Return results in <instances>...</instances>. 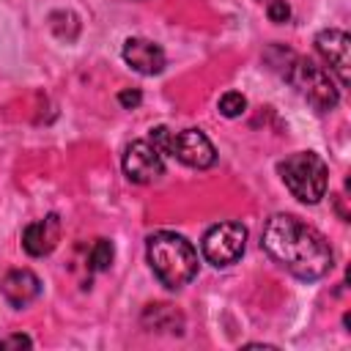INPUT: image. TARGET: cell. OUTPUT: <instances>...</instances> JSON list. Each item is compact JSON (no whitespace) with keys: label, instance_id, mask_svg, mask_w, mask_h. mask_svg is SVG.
Returning <instances> with one entry per match:
<instances>
[{"label":"cell","instance_id":"6da1fadb","mask_svg":"<svg viewBox=\"0 0 351 351\" xmlns=\"http://www.w3.org/2000/svg\"><path fill=\"white\" fill-rule=\"evenodd\" d=\"M261 247L266 255L299 280H321L335 266V252L329 241L302 219L291 214H274L266 219L261 233Z\"/></svg>","mask_w":351,"mask_h":351},{"label":"cell","instance_id":"7a4b0ae2","mask_svg":"<svg viewBox=\"0 0 351 351\" xmlns=\"http://www.w3.org/2000/svg\"><path fill=\"white\" fill-rule=\"evenodd\" d=\"M145 252L156 280L170 291L184 288L197 274V250L181 233H170V230L154 233L145 244Z\"/></svg>","mask_w":351,"mask_h":351},{"label":"cell","instance_id":"3957f363","mask_svg":"<svg viewBox=\"0 0 351 351\" xmlns=\"http://www.w3.org/2000/svg\"><path fill=\"white\" fill-rule=\"evenodd\" d=\"M277 173L282 178V184L288 186V192L302 203L313 206L326 195L329 170H326V162L313 151H296V154L285 156L277 165Z\"/></svg>","mask_w":351,"mask_h":351},{"label":"cell","instance_id":"277c9868","mask_svg":"<svg viewBox=\"0 0 351 351\" xmlns=\"http://www.w3.org/2000/svg\"><path fill=\"white\" fill-rule=\"evenodd\" d=\"M282 77L321 112L335 110L340 101V88L335 85L332 74L304 55H288L282 66Z\"/></svg>","mask_w":351,"mask_h":351},{"label":"cell","instance_id":"5b68a950","mask_svg":"<svg viewBox=\"0 0 351 351\" xmlns=\"http://www.w3.org/2000/svg\"><path fill=\"white\" fill-rule=\"evenodd\" d=\"M247 228L241 222H217L203 236V258L214 266H230L244 255Z\"/></svg>","mask_w":351,"mask_h":351},{"label":"cell","instance_id":"8992f818","mask_svg":"<svg viewBox=\"0 0 351 351\" xmlns=\"http://www.w3.org/2000/svg\"><path fill=\"white\" fill-rule=\"evenodd\" d=\"M121 167H123L126 178L134 181V184H151V181H156V178L165 173L162 154H159L148 140H134V143H129L126 151H123Z\"/></svg>","mask_w":351,"mask_h":351},{"label":"cell","instance_id":"52a82bcc","mask_svg":"<svg viewBox=\"0 0 351 351\" xmlns=\"http://www.w3.org/2000/svg\"><path fill=\"white\" fill-rule=\"evenodd\" d=\"M178 162L189 165V167H197V170H206L217 162V151L211 145V140L200 132V129H184V132H173V140H170V151Z\"/></svg>","mask_w":351,"mask_h":351},{"label":"cell","instance_id":"ba28073f","mask_svg":"<svg viewBox=\"0 0 351 351\" xmlns=\"http://www.w3.org/2000/svg\"><path fill=\"white\" fill-rule=\"evenodd\" d=\"M315 49L329 63V69L335 71L340 88H346L348 80H351V74H348V66H351V38H348V33L337 30V27L321 30L315 36Z\"/></svg>","mask_w":351,"mask_h":351},{"label":"cell","instance_id":"9c48e42d","mask_svg":"<svg viewBox=\"0 0 351 351\" xmlns=\"http://www.w3.org/2000/svg\"><path fill=\"white\" fill-rule=\"evenodd\" d=\"M58 241H60V219H58V214H47L44 219H36L22 230V247L33 258L49 255L58 247Z\"/></svg>","mask_w":351,"mask_h":351},{"label":"cell","instance_id":"30bf717a","mask_svg":"<svg viewBox=\"0 0 351 351\" xmlns=\"http://www.w3.org/2000/svg\"><path fill=\"white\" fill-rule=\"evenodd\" d=\"M123 60L145 77H154L165 69V52L159 44L148 41V38H126L123 44Z\"/></svg>","mask_w":351,"mask_h":351},{"label":"cell","instance_id":"8fae6325","mask_svg":"<svg viewBox=\"0 0 351 351\" xmlns=\"http://www.w3.org/2000/svg\"><path fill=\"white\" fill-rule=\"evenodd\" d=\"M0 291L5 296V302L11 307H27L33 299H38L41 293V280L30 271V269H11L3 280H0Z\"/></svg>","mask_w":351,"mask_h":351},{"label":"cell","instance_id":"7c38bea8","mask_svg":"<svg viewBox=\"0 0 351 351\" xmlns=\"http://www.w3.org/2000/svg\"><path fill=\"white\" fill-rule=\"evenodd\" d=\"M143 324L154 326V329H170V332H181L184 318L170 307V304H151L143 313Z\"/></svg>","mask_w":351,"mask_h":351},{"label":"cell","instance_id":"4fadbf2b","mask_svg":"<svg viewBox=\"0 0 351 351\" xmlns=\"http://www.w3.org/2000/svg\"><path fill=\"white\" fill-rule=\"evenodd\" d=\"M112 258H115L112 241H110V239H96L93 247H90V255H88L90 269H93V271H104V269H110Z\"/></svg>","mask_w":351,"mask_h":351},{"label":"cell","instance_id":"5bb4252c","mask_svg":"<svg viewBox=\"0 0 351 351\" xmlns=\"http://www.w3.org/2000/svg\"><path fill=\"white\" fill-rule=\"evenodd\" d=\"M219 112L225 115V118H239L244 110H247V99L239 93V90H228V93H222L219 96Z\"/></svg>","mask_w":351,"mask_h":351},{"label":"cell","instance_id":"9a60e30c","mask_svg":"<svg viewBox=\"0 0 351 351\" xmlns=\"http://www.w3.org/2000/svg\"><path fill=\"white\" fill-rule=\"evenodd\" d=\"M170 140H173V132H170L167 126H156V129H151L148 143H151L159 154H167V151H170Z\"/></svg>","mask_w":351,"mask_h":351},{"label":"cell","instance_id":"2e32d148","mask_svg":"<svg viewBox=\"0 0 351 351\" xmlns=\"http://www.w3.org/2000/svg\"><path fill=\"white\" fill-rule=\"evenodd\" d=\"M266 14H269V19H271V22L282 25V22H288V19H291V5H288L285 0H269Z\"/></svg>","mask_w":351,"mask_h":351},{"label":"cell","instance_id":"e0dca14e","mask_svg":"<svg viewBox=\"0 0 351 351\" xmlns=\"http://www.w3.org/2000/svg\"><path fill=\"white\" fill-rule=\"evenodd\" d=\"M33 340L27 335H8V337H0V348H30Z\"/></svg>","mask_w":351,"mask_h":351},{"label":"cell","instance_id":"ac0fdd59","mask_svg":"<svg viewBox=\"0 0 351 351\" xmlns=\"http://www.w3.org/2000/svg\"><path fill=\"white\" fill-rule=\"evenodd\" d=\"M118 101H121L126 110H134V107L143 101V96H140V90H134V88H126V90H121V93H118Z\"/></svg>","mask_w":351,"mask_h":351}]
</instances>
